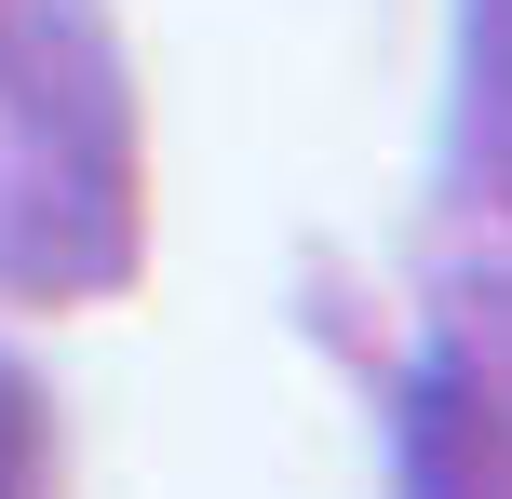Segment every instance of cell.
<instances>
[{"label": "cell", "instance_id": "obj_1", "mask_svg": "<svg viewBox=\"0 0 512 499\" xmlns=\"http://www.w3.org/2000/svg\"><path fill=\"white\" fill-rule=\"evenodd\" d=\"M135 81L95 0H0V270L108 297L135 270Z\"/></svg>", "mask_w": 512, "mask_h": 499}, {"label": "cell", "instance_id": "obj_2", "mask_svg": "<svg viewBox=\"0 0 512 499\" xmlns=\"http://www.w3.org/2000/svg\"><path fill=\"white\" fill-rule=\"evenodd\" d=\"M0 499H54V419L27 392V365H0Z\"/></svg>", "mask_w": 512, "mask_h": 499}, {"label": "cell", "instance_id": "obj_3", "mask_svg": "<svg viewBox=\"0 0 512 499\" xmlns=\"http://www.w3.org/2000/svg\"><path fill=\"white\" fill-rule=\"evenodd\" d=\"M486 68H499V108H512V0H486Z\"/></svg>", "mask_w": 512, "mask_h": 499}]
</instances>
